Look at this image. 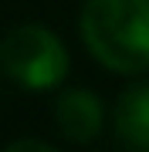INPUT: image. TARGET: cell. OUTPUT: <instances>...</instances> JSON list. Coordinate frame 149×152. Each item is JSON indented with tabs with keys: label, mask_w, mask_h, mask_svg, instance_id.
Here are the masks:
<instances>
[{
	"label": "cell",
	"mask_w": 149,
	"mask_h": 152,
	"mask_svg": "<svg viewBox=\"0 0 149 152\" xmlns=\"http://www.w3.org/2000/svg\"><path fill=\"white\" fill-rule=\"evenodd\" d=\"M0 68L17 85L31 91H48L68 78L71 58H68L65 41L54 31L41 24H21L7 31L0 41Z\"/></svg>",
	"instance_id": "7a4b0ae2"
},
{
	"label": "cell",
	"mask_w": 149,
	"mask_h": 152,
	"mask_svg": "<svg viewBox=\"0 0 149 152\" xmlns=\"http://www.w3.org/2000/svg\"><path fill=\"white\" fill-rule=\"evenodd\" d=\"M54 125L68 142H78V145L98 139L102 125H105V108H102L98 95L88 91V88L61 91L54 102Z\"/></svg>",
	"instance_id": "3957f363"
},
{
	"label": "cell",
	"mask_w": 149,
	"mask_h": 152,
	"mask_svg": "<svg viewBox=\"0 0 149 152\" xmlns=\"http://www.w3.org/2000/svg\"><path fill=\"white\" fill-rule=\"evenodd\" d=\"M54 152V145L51 142H41V139H17V142H10L7 145V152Z\"/></svg>",
	"instance_id": "5b68a950"
},
{
	"label": "cell",
	"mask_w": 149,
	"mask_h": 152,
	"mask_svg": "<svg viewBox=\"0 0 149 152\" xmlns=\"http://www.w3.org/2000/svg\"><path fill=\"white\" fill-rule=\"evenodd\" d=\"M78 31L102 68L115 75L149 71V0H85Z\"/></svg>",
	"instance_id": "6da1fadb"
},
{
	"label": "cell",
	"mask_w": 149,
	"mask_h": 152,
	"mask_svg": "<svg viewBox=\"0 0 149 152\" xmlns=\"http://www.w3.org/2000/svg\"><path fill=\"white\" fill-rule=\"evenodd\" d=\"M112 125H115V139L119 142L149 152V81L132 85L129 91L119 95Z\"/></svg>",
	"instance_id": "277c9868"
}]
</instances>
